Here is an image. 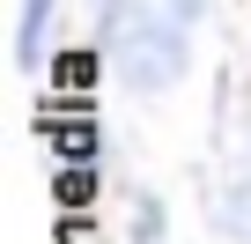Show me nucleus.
Masks as SVG:
<instances>
[{
	"mask_svg": "<svg viewBox=\"0 0 251 244\" xmlns=\"http://www.w3.org/2000/svg\"><path fill=\"white\" fill-rule=\"evenodd\" d=\"M111 37V74L118 89H133V96H163L192 74V30L170 23L155 0H126L118 23L103 30Z\"/></svg>",
	"mask_w": 251,
	"mask_h": 244,
	"instance_id": "f257e3e1",
	"label": "nucleus"
},
{
	"mask_svg": "<svg viewBox=\"0 0 251 244\" xmlns=\"http://www.w3.org/2000/svg\"><path fill=\"white\" fill-rule=\"evenodd\" d=\"M214 229L229 244H251V170H236V185L214 192Z\"/></svg>",
	"mask_w": 251,
	"mask_h": 244,
	"instance_id": "f03ea898",
	"label": "nucleus"
},
{
	"mask_svg": "<svg viewBox=\"0 0 251 244\" xmlns=\"http://www.w3.org/2000/svg\"><path fill=\"white\" fill-rule=\"evenodd\" d=\"M52 8H59V0H23V67L37 74V59H45V30H52Z\"/></svg>",
	"mask_w": 251,
	"mask_h": 244,
	"instance_id": "7ed1b4c3",
	"label": "nucleus"
},
{
	"mask_svg": "<svg viewBox=\"0 0 251 244\" xmlns=\"http://www.w3.org/2000/svg\"><path fill=\"white\" fill-rule=\"evenodd\" d=\"M133 244H163V207H155V200H141V215H133Z\"/></svg>",
	"mask_w": 251,
	"mask_h": 244,
	"instance_id": "20e7f679",
	"label": "nucleus"
},
{
	"mask_svg": "<svg viewBox=\"0 0 251 244\" xmlns=\"http://www.w3.org/2000/svg\"><path fill=\"white\" fill-rule=\"evenodd\" d=\"M155 8H163L170 23H185V30H200V23H207V0H155Z\"/></svg>",
	"mask_w": 251,
	"mask_h": 244,
	"instance_id": "39448f33",
	"label": "nucleus"
},
{
	"mask_svg": "<svg viewBox=\"0 0 251 244\" xmlns=\"http://www.w3.org/2000/svg\"><path fill=\"white\" fill-rule=\"evenodd\" d=\"M118 8H126V0H96V30H111V23H118Z\"/></svg>",
	"mask_w": 251,
	"mask_h": 244,
	"instance_id": "423d86ee",
	"label": "nucleus"
}]
</instances>
